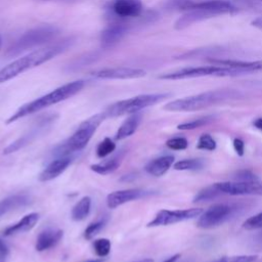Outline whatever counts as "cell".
Instances as JSON below:
<instances>
[{"mask_svg": "<svg viewBox=\"0 0 262 262\" xmlns=\"http://www.w3.org/2000/svg\"><path fill=\"white\" fill-rule=\"evenodd\" d=\"M105 225V219H100L90 223L84 230V237L86 239H92Z\"/></svg>", "mask_w": 262, "mask_h": 262, "instance_id": "4dcf8cb0", "label": "cell"}, {"mask_svg": "<svg viewBox=\"0 0 262 262\" xmlns=\"http://www.w3.org/2000/svg\"><path fill=\"white\" fill-rule=\"evenodd\" d=\"M145 71L137 68H106L97 70L91 73L94 78L97 79H110V80H126V79H137L145 76Z\"/></svg>", "mask_w": 262, "mask_h": 262, "instance_id": "9a60e30c", "label": "cell"}, {"mask_svg": "<svg viewBox=\"0 0 262 262\" xmlns=\"http://www.w3.org/2000/svg\"><path fill=\"white\" fill-rule=\"evenodd\" d=\"M234 209L228 204H215L199 216L196 225L200 228L208 229L218 226L229 219Z\"/></svg>", "mask_w": 262, "mask_h": 262, "instance_id": "8fae6325", "label": "cell"}, {"mask_svg": "<svg viewBox=\"0 0 262 262\" xmlns=\"http://www.w3.org/2000/svg\"><path fill=\"white\" fill-rule=\"evenodd\" d=\"M134 262H154V260L150 259V258H144V259L137 260V261H134Z\"/></svg>", "mask_w": 262, "mask_h": 262, "instance_id": "b9f144b4", "label": "cell"}, {"mask_svg": "<svg viewBox=\"0 0 262 262\" xmlns=\"http://www.w3.org/2000/svg\"><path fill=\"white\" fill-rule=\"evenodd\" d=\"M63 231L61 229L48 228L39 233L36 239V250L43 252L55 247L62 238Z\"/></svg>", "mask_w": 262, "mask_h": 262, "instance_id": "ac0fdd59", "label": "cell"}, {"mask_svg": "<svg viewBox=\"0 0 262 262\" xmlns=\"http://www.w3.org/2000/svg\"><path fill=\"white\" fill-rule=\"evenodd\" d=\"M204 166V162L201 159H185L178 161L174 164L175 170L186 171V170H199Z\"/></svg>", "mask_w": 262, "mask_h": 262, "instance_id": "484cf974", "label": "cell"}, {"mask_svg": "<svg viewBox=\"0 0 262 262\" xmlns=\"http://www.w3.org/2000/svg\"><path fill=\"white\" fill-rule=\"evenodd\" d=\"M261 235H262V234H261Z\"/></svg>", "mask_w": 262, "mask_h": 262, "instance_id": "f6af8a7d", "label": "cell"}, {"mask_svg": "<svg viewBox=\"0 0 262 262\" xmlns=\"http://www.w3.org/2000/svg\"><path fill=\"white\" fill-rule=\"evenodd\" d=\"M214 185L222 192L230 195L254 194L262 195V181H225L214 183Z\"/></svg>", "mask_w": 262, "mask_h": 262, "instance_id": "7c38bea8", "label": "cell"}, {"mask_svg": "<svg viewBox=\"0 0 262 262\" xmlns=\"http://www.w3.org/2000/svg\"><path fill=\"white\" fill-rule=\"evenodd\" d=\"M253 125H254L257 129H259V130H261V131H262V118H258V119H256V120L254 121Z\"/></svg>", "mask_w": 262, "mask_h": 262, "instance_id": "60d3db41", "label": "cell"}, {"mask_svg": "<svg viewBox=\"0 0 262 262\" xmlns=\"http://www.w3.org/2000/svg\"><path fill=\"white\" fill-rule=\"evenodd\" d=\"M166 145L174 150L185 149L188 146V141L184 137H173L166 141Z\"/></svg>", "mask_w": 262, "mask_h": 262, "instance_id": "e575fe53", "label": "cell"}, {"mask_svg": "<svg viewBox=\"0 0 262 262\" xmlns=\"http://www.w3.org/2000/svg\"><path fill=\"white\" fill-rule=\"evenodd\" d=\"M203 213L201 208H190V209H179V210H161L159 211L154 219L147 223V227L156 226H166L170 224H175L188 219L199 217Z\"/></svg>", "mask_w": 262, "mask_h": 262, "instance_id": "30bf717a", "label": "cell"}, {"mask_svg": "<svg viewBox=\"0 0 262 262\" xmlns=\"http://www.w3.org/2000/svg\"><path fill=\"white\" fill-rule=\"evenodd\" d=\"M142 116L139 113H135L130 115L119 127V129L116 132L115 135V139L116 140H122L125 139L129 136H131L132 134L135 133V131L137 130L140 122H141Z\"/></svg>", "mask_w": 262, "mask_h": 262, "instance_id": "603a6c76", "label": "cell"}, {"mask_svg": "<svg viewBox=\"0 0 262 262\" xmlns=\"http://www.w3.org/2000/svg\"><path fill=\"white\" fill-rule=\"evenodd\" d=\"M31 202L27 194H12L0 201V218L7 213L27 206Z\"/></svg>", "mask_w": 262, "mask_h": 262, "instance_id": "cb8c5ba5", "label": "cell"}, {"mask_svg": "<svg viewBox=\"0 0 262 262\" xmlns=\"http://www.w3.org/2000/svg\"><path fill=\"white\" fill-rule=\"evenodd\" d=\"M256 259V255H237L230 257H222L212 262H254Z\"/></svg>", "mask_w": 262, "mask_h": 262, "instance_id": "836d02e7", "label": "cell"}, {"mask_svg": "<svg viewBox=\"0 0 262 262\" xmlns=\"http://www.w3.org/2000/svg\"><path fill=\"white\" fill-rule=\"evenodd\" d=\"M237 181H253L257 180L258 178L250 171H241L237 174Z\"/></svg>", "mask_w": 262, "mask_h": 262, "instance_id": "8d00e7d4", "label": "cell"}, {"mask_svg": "<svg viewBox=\"0 0 262 262\" xmlns=\"http://www.w3.org/2000/svg\"><path fill=\"white\" fill-rule=\"evenodd\" d=\"M233 147H234V150L236 151V154L238 156H243L244 155V151H245V142L239 139V138H235L233 140Z\"/></svg>", "mask_w": 262, "mask_h": 262, "instance_id": "74e56055", "label": "cell"}, {"mask_svg": "<svg viewBox=\"0 0 262 262\" xmlns=\"http://www.w3.org/2000/svg\"><path fill=\"white\" fill-rule=\"evenodd\" d=\"M91 208V199L90 196H83L72 209V219L74 221L84 220L90 213Z\"/></svg>", "mask_w": 262, "mask_h": 262, "instance_id": "d4e9b609", "label": "cell"}, {"mask_svg": "<svg viewBox=\"0 0 262 262\" xmlns=\"http://www.w3.org/2000/svg\"><path fill=\"white\" fill-rule=\"evenodd\" d=\"M116 149V143L110 138L105 137L102 141H100L96 147V155L98 158H105L108 155L113 154Z\"/></svg>", "mask_w": 262, "mask_h": 262, "instance_id": "83f0119b", "label": "cell"}, {"mask_svg": "<svg viewBox=\"0 0 262 262\" xmlns=\"http://www.w3.org/2000/svg\"><path fill=\"white\" fill-rule=\"evenodd\" d=\"M242 75L238 71L220 64L203 66V67H188L179 69L174 72L164 73L159 76L162 80H183L201 77H233Z\"/></svg>", "mask_w": 262, "mask_h": 262, "instance_id": "52a82bcc", "label": "cell"}, {"mask_svg": "<svg viewBox=\"0 0 262 262\" xmlns=\"http://www.w3.org/2000/svg\"><path fill=\"white\" fill-rule=\"evenodd\" d=\"M1 47H2V37H1V34H0V51H1Z\"/></svg>", "mask_w": 262, "mask_h": 262, "instance_id": "ee69618b", "label": "cell"}, {"mask_svg": "<svg viewBox=\"0 0 262 262\" xmlns=\"http://www.w3.org/2000/svg\"><path fill=\"white\" fill-rule=\"evenodd\" d=\"M236 95L237 92L231 89L210 90L172 100L164 105V110L169 112H193L206 108L228 98H233Z\"/></svg>", "mask_w": 262, "mask_h": 262, "instance_id": "277c9868", "label": "cell"}, {"mask_svg": "<svg viewBox=\"0 0 262 262\" xmlns=\"http://www.w3.org/2000/svg\"><path fill=\"white\" fill-rule=\"evenodd\" d=\"M180 258V254H175L169 258H167L166 260H164L163 262H176L178 259Z\"/></svg>", "mask_w": 262, "mask_h": 262, "instance_id": "ab89813d", "label": "cell"}, {"mask_svg": "<svg viewBox=\"0 0 262 262\" xmlns=\"http://www.w3.org/2000/svg\"><path fill=\"white\" fill-rule=\"evenodd\" d=\"M222 192L213 184L212 186L206 187L204 189H202L201 191H199L196 193V195L193 198V202L198 203V202H204V201H210L213 199H216L218 195H220Z\"/></svg>", "mask_w": 262, "mask_h": 262, "instance_id": "4316f807", "label": "cell"}, {"mask_svg": "<svg viewBox=\"0 0 262 262\" xmlns=\"http://www.w3.org/2000/svg\"><path fill=\"white\" fill-rule=\"evenodd\" d=\"M68 42L62 41L60 43H55L45 47L34 49L33 51L25 54L24 56L16 58L15 60L11 61L0 70V84L7 82L17 77L18 75L50 60L51 58L62 52L68 47Z\"/></svg>", "mask_w": 262, "mask_h": 262, "instance_id": "7a4b0ae2", "label": "cell"}, {"mask_svg": "<svg viewBox=\"0 0 262 262\" xmlns=\"http://www.w3.org/2000/svg\"><path fill=\"white\" fill-rule=\"evenodd\" d=\"M72 161H73L72 156L56 158L44 168V170L40 173L38 179L41 182H47L55 179L67 170V168L71 165Z\"/></svg>", "mask_w": 262, "mask_h": 262, "instance_id": "2e32d148", "label": "cell"}, {"mask_svg": "<svg viewBox=\"0 0 262 262\" xmlns=\"http://www.w3.org/2000/svg\"><path fill=\"white\" fill-rule=\"evenodd\" d=\"M196 148L205 150H214L216 148V141L210 134L204 133L200 136L198 140Z\"/></svg>", "mask_w": 262, "mask_h": 262, "instance_id": "1f68e13d", "label": "cell"}, {"mask_svg": "<svg viewBox=\"0 0 262 262\" xmlns=\"http://www.w3.org/2000/svg\"><path fill=\"white\" fill-rule=\"evenodd\" d=\"M111 241L107 238H98L93 242V249L98 257H105L111 252Z\"/></svg>", "mask_w": 262, "mask_h": 262, "instance_id": "f1b7e54d", "label": "cell"}, {"mask_svg": "<svg viewBox=\"0 0 262 262\" xmlns=\"http://www.w3.org/2000/svg\"><path fill=\"white\" fill-rule=\"evenodd\" d=\"M173 163H174L173 156H162V157H159L157 159L149 161L145 165L144 169L149 175L160 177V176L164 175L170 169V167L173 165Z\"/></svg>", "mask_w": 262, "mask_h": 262, "instance_id": "7402d4cb", "label": "cell"}, {"mask_svg": "<svg viewBox=\"0 0 262 262\" xmlns=\"http://www.w3.org/2000/svg\"><path fill=\"white\" fill-rule=\"evenodd\" d=\"M171 5L175 8L185 10V13L175 21L174 27L176 30H182L192 24L216 15L232 13L236 10V7L227 0H203L199 2L191 0H172Z\"/></svg>", "mask_w": 262, "mask_h": 262, "instance_id": "6da1fadb", "label": "cell"}, {"mask_svg": "<svg viewBox=\"0 0 262 262\" xmlns=\"http://www.w3.org/2000/svg\"><path fill=\"white\" fill-rule=\"evenodd\" d=\"M251 26H253L254 28H257L259 30H262V16H258L255 19H253L251 21Z\"/></svg>", "mask_w": 262, "mask_h": 262, "instance_id": "f35d334b", "label": "cell"}, {"mask_svg": "<svg viewBox=\"0 0 262 262\" xmlns=\"http://www.w3.org/2000/svg\"><path fill=\"white\" fill-rule=\"evenodd\" d=\"M56 116H46L42 119H40L38 122H36L35 125H33L28 131H26L21 136H19L17 139L9 143L4 149L3 155H10L13 154L27 145L31 144L33 141H35L38 137L43 135L47 132V130L52 126V124L55 121Z\"/></svg>", "mask_w": 262, "mask_h": 262, "instance_id": "9c48e42d", "label": "cell"}, {"mask_svg": "<svg viewBox=\"0 0 262 262\" xmlns=\"http://www.w3.org/2000/svg\"><path fill=\"white\" fill-rule=\"evenodd\" d=\"M85 86V82L83 80H77L70 82L68 84H64L62 86L57 87L56 89L52 90L51 92L40 96L39 98H36L30 102H27L19 106L7 120L6 124H11L26 116L35 114L41 110H44L50 105L56 104L60 101H63L78 92H80Z\"/></svg>", "mask_w": 262, "mask_h": 262, "instance_id": "3957f363", "label": "cell"}, {"mask_svg": "<svg viewBox=\"0 0 262 262\" xmlns=\"http://www.w3.org/2000/svg\"><path fill=\"white\" fill-rule=\"evenodd\" d=\"M39 220V214L38 213H30L26 216H24L18 222L6 227L3 231L2 234L4 236H10V235H14L17 233H23L26 231L31 230L36 223Z\"/></svg>", "mask_w": 262, "mask_h": 262, "instance_id": "d6986e66", "label": "cell"}, {"mask_svg": "<svg viewBox=\"0 0 262 262\" xmlns=\"http://www.w3.org/2000/svg\"><path fill=\"white\" fill-rule=\"evenodd\" d=\"M108 12L117 19L137 17L143 10L141 0H112L107 6Z\"/></svg>", "mask_w": 262, "mask_h": 262, "instance_id": "4fadbf2b", "label": "cell"}, {"mask_svg": "<svg viewBox=\"0 0 262 262\" xmlns=\"http://www.w3.org/2000/svg\"><path fill=\"white\" fill-rule=\"evenodd\" d=\"M56 28L51 26H41L26 32L16 42L8 49L9 56H15L19 53L34 49L53 39L57 35Z\"/></svg>", "mask_w": 262, "mask_h": 262, "instance_id": "ba28073f", "label": "cell"}, {"mask_svg": "<svg viewBox=\"0 0 262 262\" xmlns=\"http://www.w3.org/2000/svg\"><path fill=\"white\" fill-rule=\"evenodd\" d=\"M152 194H155L152 190H147L142 188H129V189L116 190L107 194L106 206L110 209H116L131 201L140 200L146 196H150Z\"/></svg>", "mask_w": 262, "mask_h": 262, "instance_id": "5bb4252c", "label": "cell"}, {"mask_svg": "<svg viewBox=\"0 0 262 262\" xmlns=\"http://www.w3.org/2000/svg\"><path fill=\"white\" fill-rule=\"evenodd\" d=\"M103 120H105L104 114L99 113L83 121L71 137L55 146V148L53 149V155L57 158L67 157L72 156V154L74 152L82 150L90 141L93 134Z\"/></svg>", "mask_w": 262, "mask_h": 262, "instance_id": "5b68a950", "label": "cell"}, {"mask_svg": "<svg viewBox=\"0 0 262 262\" xmlns=\"http://www.w3.org/2000/svg\"><path fill=\"white\" fill-rule=\"evenodd\" d=\"M87 262H103L102 260H91V261H87Z\"/></svg>", "mask_w": 262, "mask_h": 262, "instance_id": "7bdbcfd3", "label": "cell"}, {"mask_svg": "<svg viewBox=\"0 0 262 262\" xmlns=\"http://www.w3.org/2000/svg\"><path fill=\"white\" fill-rule=\"evenodd\" d=\"M125 154H126V150L124 148H122L116 155H114L113 157L104 160L103 162L91 165L90 169L93 172H95L97 174H100V175L110 174V173L116 171L119 168V166L121 165V163L124 159Z\"/></svg>", "mask_w": 262, "mask_h": 262, "instance_id": "ffe728a7", "label": "cell"}, {"mask_svg": "<svg viewBox=\"0 0 262 262\" xmlns=\"http://www.w3.org/2000/svg\"><path fill=\"white\" fill-rule=\"evenodd\" d=\"M212 61L216 64L232 68V69L238 71L242 75L262 71V60L243 61V60H224V59H221V60H212Z\"/></svg>", "mask_w": 262, "mask_h": 262, "instance_id": "44dd1931", "label": "cell"}, {"mask_svg": "<svg viewBox=\"0 0 262 262\" xmlns=\"http://www.w3.org/2000/svg\"><path fill=\"white\" fill-rule=\"evenodd\" d=\"M212 120H213L212 116H206V117H203V118L192 120L190 122H185V123L179 124L177 126V129H179V130H192V129L202 127V126L210 123Z\"/></svg>", "mask_w": 262, "mask_h": 262, "instance_id": "f546056e", "label": "cell"}, {"mask_svg": "<svg viewBox=\"0 0 262 262\" xmlns=\"http://www.w3.org/2000/svg\"><path fill=\"white\" fill-rule=\"evenodd\" d=\"M128 27L122 21H115L108 25L100 34L101 45L105 48L117 44L127 33Z\"/></svg>", "mask_w": 262, "mask_h": 262, "instance_id": "e0dca14e", "label": "cell"}, {"mask_svg": "<svg viewBox=\"0 0 262 262\" xmlns=\"http://www.w3.org/2000/svg\"><path fill=\"white\" fill-rule=\"evenodd\" d=\"M9 255V249L6 243L0 237V262H6Z\"/></svg>", "mask_w": 262, "mask_h": 262, "instance_id": "d590c367", "label": "cell"}, {"mask_svg": "<svg viewBox=\"0 0 262 262\" xmlns=\"http://www.w3.org/2000/svg\"><path fill=\"white\" fill-rule=\"evenodd\" d=\"M169 96V93H148L136 95L134 97L119 100L110 104L103 111V114L105 116V119L121 117L124 115H132L138 113L145 107L155 105L162 100L168 98Z\"/></svg>", "mask_w": 262, "mask_h": 262, "instance_id": "8992f818", "label": "cell"}, {"mask_svg": "<svg viewBox=\"0 0 262 262\" xmlns=\"http://www.w3.org/2000/svg\"><path fill=\"white\" fill-rule=\"evenodd\" d=\"M243 227L247 230H254L262 228V212L248 218L244 223Z\"/></svg>", "mask_w": 262, "mask_h": 262, "instance_id": "d6a6232c", "label": "cell"}]
</instances>
